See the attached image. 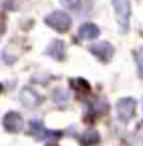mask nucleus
<instances>
[{
  "mask_svg": "<svg viewBox=\"0 0 143 146\" xmlns=\"http://www.w3.org/2000/svg\"><path fill=\"white\" fill-rule=\"evenodd\" d=\"M23 125H24V121L18 112L10 111L3 117V127L7 132H13V133L20 132L23 129Z\"/></svg>",
  "mask_w": 143,
  "mask_h": 146,
  "instance_id": "nucleus-6",
  "label": "nucleus"
},
{
  "mask_svg": "<svg viewBox=\"0 0 143 146\" xmlns=\"http://www.w3.org/2000/svg\"><path fill=\"white\" fill-rule=\"evenodd\" d=\"M30 133L35 138L36 141H46V139H51V138H60L62 136L60 131L48 129L38 119H32L30 122Z\"/></svg>",
  "mask_w": 143,
  "mask_h": 146,
  "instance_id": "nucleus-3",
  "label": "nucleus"
},
{
  "mask_svg": "<svg viewBox=\"0 0 143 146\" xmlns=\"http://www.w3.org/2000/svg\"><path fill=\"white\" fill-rule=\"evenodd\" d=\"M90 52L94 55V56H97L101 62H104V63H107L111 60V58L114 56V46L107 42V41H100V42H95V44H93L89 48Z\"/></svg>",
  "mask_w": 143,
  "mask_h": 146,
  "instance_id": "nucleus-5",
  "label": "nucleus"
},
{
  "mask_svg": "<svg viewBox=\"0 0 143 146\" xmlns=\"http://www.w3.org/2000/svg\"><path fill=\"white\" fill-rule=\"evenodd\" d=\"M100 142V133L95 129H87L80 135L81 146H95Z\"/></svg>",
  "mask_w": 143,
  "mask_h": 146,
  "instance_id": "nucleus-10",
  "label": "nucleus"
},
{
  "mask_svg": "<svg viewBox=\"0 0 143 146\" xmlns=\"http://www.w3.org/2000/svg\"><path fill=\"white\" fill-rule=\"evenodd\" d=\"M133 55H135V60H136V66H138V73L143 79V46L138 48Z\"/></svg>",
  "mask_w": 143,
  "mask_h": 146,
  "instance_id": "nucleus-13",
  "label": "nucleus"
},
{
  "mask_svg": "<svg viewBox=\"0 0 143 146\" xmlns=\"http://www.w3.org/2000/svg\"><path fill=\"white\" fill-rule=\"evenodd\" d=\"M60 3H62V6H63V7L70 9V10H74V9H77V6H79L80 0H60Z\"/></svg>",
  "mask_w": 143,
  "mask_h": 146,
  "instance_id": "nucleus-14",
  "label": "nucleus"
},
{
  "mask_svg": "<svg viewBox=\"0 0 143 146\" xmlns=\"http://www.w3.org/2000/svg\"><path fill=\"white\" fill-rule=\"evenodd\" d=\"M45 24L56 30L58 33H66L72 25V18L66 11L56 10L45 17Z\"/></svg>",
  "mask_w": 143,
  "mask_h": 146,
  "instance_id": "nucleus-1",
  "label": "nucleus"
},
{
  "mask_svg": "<svg viewBox=\"0 0 143 146\" xmlns=\"http://www.w3.org/2000/svg\"><path fill=\"white\" fill-rule=\"evenodd\" d=\"M98 35H100V28L95 24L87 23L79 28V36L81 39H95Z\"/></svg>",
  "mask_w": 143,
  "mask_h": 146,
  "instance_id": "nucleus-9",
  "label": "nucleus"
},
{
  "mask_svg": "<svg viewBox=\"0 0 143 146\" xmlns=\"http://www.w3.org/2000/svg\"><path fill=\"white\" fill-rule=\"evenodd\" d=\"M129 146H143V124H140L129 138Z\"/></svg>",
  "mask_w": 143,
  "mask_h": 146,
  "instance_id": "nucleus-12",
  "label": "nucleus"
},
{
  "mask_svg": "<svg viewBox=\"0 0 143 146\" xmlns=\"http://www.w3.org/2000/svg\"><path fill=\"white\" fill-rule=\"evenodd\" d=\"M70 86H72V89L76 91L79 96H87L90 91H91L89 82H86V80L81 79V77L70 79Z\"/></svg>",
  "mask_w": 143,
  "mask_h": 146,
  "instance_id": "nucleus-11",
  "label": "nucleus"
},
{
  "mask_svg": "<svg viewBox=\"0 0 143 146\" xmlns=\"http://www.w3.org/2000/svg\"><path fill=\"white\" fill-rule=\"evenodd\" d=\"M136 111V100L130 98V97H125L121 98L117 103V112H118V118L121 122H129Z\"/></svg>",
  "mask_w": 143,
  "mask_h": 146,
  "instance_id": "nucleus-4",
  "label": "nucleus"
},
{
  "mask_svg": "<svg viewBox=\"0 0 143 146\" xmlns=\"http://www.w3.org/2000/svg\"><path fill=\"white\" fill-rule=\"evenodd\" d=\"M45 54L49 55L51 58H54L56 60H65L66 58V48H65V42L60 39H55L52 41L48 48L45 49Z\"/></svg>",
  "mask_w": 143,
  "mask_h": 146,
  "instance_id": "nucleus-8",
  "label": "nucleus"
},
{
  "mask_svg": "<svg viewBox=\"0 0 143 146\" xmlns=\"http://www.w3.org/2000/svg\"><path fill=\"white\" fill-rule=\"evenodd\" d=\"M20 101L27 108H35L42 103V98H41V96H38L36 91L27 87V89H23L20 93Z\"/></svg>",
  "mask_w": 143,
  "mask_h": 146,
  "instance_id": "nucleus-7",
  "label": "nucleus"
},
{
  "mask_svg": "<svg viewBox=\"0 0 143 146\" xmlns=\"http://www.w3.org/2000/svg\"><path fill=\"white\" fill-rule=\"evenodd\" d=\"M45 146H58V145H54V143H49V145H45Z\"/></svg>",
  "mask_w": 143,
  "mask_h": 146,
  "instance_id": "nucleus-15",
  "label": "nucleus"
},
{
  "mask_svg": "<svg viewBox=\"0 0 143 146\" xmlns=\"http://www.w3.org/2000/svg\"><path fill=\"white\" fill-rule=\"evenodd\" d=\"M112 6L117 14L118 24L122 33H128L129 20H130V1L129 0H112Z\"/></svg>",
  "mask_w": 143,
  "mask_h": 146,
  "instance_id": "nucleus-2",
  "label": "nucleus"
}]
</instances>
